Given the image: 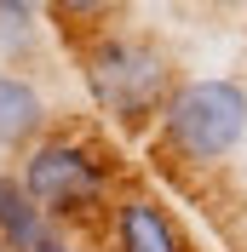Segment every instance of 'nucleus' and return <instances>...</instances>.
<instances>
[{"label":"nucleus","instance_id":"nucleus-5","mask_svg":"<svg viewBox=\"0 0 247 252\" xmlns=\"http://www.w3.org/2000/svg\"><path fill=\"white\" fill-rule=\"evenodd\" d=\"M0 241L6 252H41L52 241V223L23 189V178H0Z\"/></svg>","mask_w":247,"mask_h":252},{"label":"nucleus","instance_id":"nucleus-8","mask_svg":"<svg viewBox=\"0 0 247 252\" xmlns=\"http://www.w3.org/2000/svg\"><path fill=\"white\" fill-rule=\"evenodd\" d=\"M41 252H81V247H69V241H63V235H52V241H46V247H41Z\"/></svg>","mask_w":247,"mask_h":252},{"label":"nucleus","instance_id":"nucleus-7","mask_svg":"<svg viewBox=\"0 0 247 252\" xmlns=\"http://www.w3.org/2000/svg\"><path fill=\"white\" fill-rule=\"evenodd\" d=\"M29 29H35L29 6H0V40H6V46H12V40H29Z\"/></svg>","mask_w":247,"mask_h":252},{"label":"nucleus","instance_id":"nucleus-4","mask_svg":"<svg viewBox=\"0 0 247 252\" xmlns=\"http://www.w3.org/2000/svg\"><path fill=\"white\" fill-rule=\"evenodd\" d=\"M115 247L121 252H190L172 212L161 201H150V195H126L115 206Z\"/></svg>","mask_w":247,"mask_h":252},{"label":"nucleus","instance_id":"nucleus-6","mask_svg":"<svg viewBox=\"0 0 247 252\" xmlns=\"http://www.w3.org/2000/svg\"><path fill=\"white\" fill-rule=\"evenodd\" d=\"M41 126H46V97H41V86L23 80V75H0V143L17 149V143H29Z\"/></svg>","mask_w":247,"mask_h":252},{"label":"nucleus","instance_id":"nucleus-1","mask_svg":"<svg viewBox=\"0 0 247 252\" xmlns=\"http://www.w3.org/2000/svg\"><path fill=\"white\" fill-rule=\"evenodd\" d=\"M86 86H92L98 109L115 115L121 126H144L178 92L167 52L155 40H144V34H104V40H92V52H86Z\"/></svg>","mask_w":247,"mask_h":252},{"label":"nucleus","instance_id":"nucleus-3","mask_svg":"<svg viewBox=\"0 0 247 252\" xmlns=\"http://www.w3.org/2000/svg\"><path fill=\"white\" fill-rule=\"evenodd\" d=\"M17 178H23V189L35 195V206H41L46 218H81V212L104 206V195H109L104 160H98L81 138H46V143H35Z\"/></svg>","mask_w":247,"mask_h":252},{"label":"nucleus","instance_id":"nucleus-2","mask_svg":"<svg viewBox=\"0 0 247 252\" xmlns=\"http://www.w3.org/2000/svg\"><path fill=\"white\" fill-rule=\"evenodd\" d=\"M247 132V92L236 80H184L161 109V138L184 160H218L230 155Z\"/></svg>","mask_w":247,"mask_h":252}]
</instances>
